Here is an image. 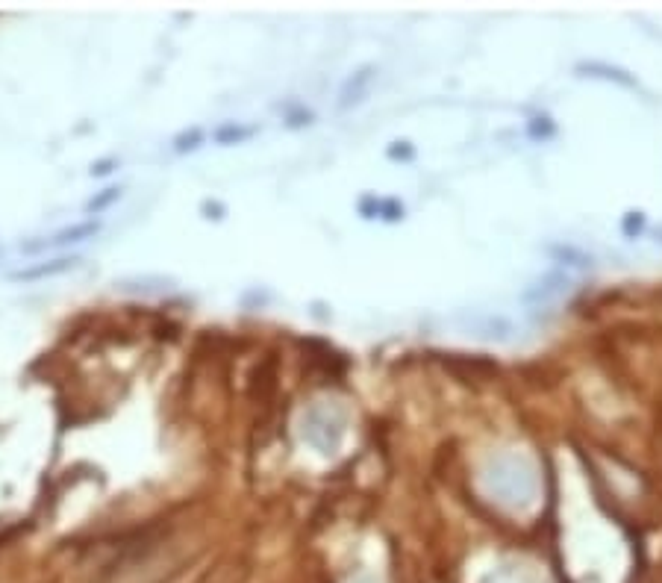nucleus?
<instances>
[{
	"instance_id": "nucleus-1",
	"label": "nucleus",
	"mask_w": 662,
	"mask_h": 583,
	"mask_svg": "<svg viewBox=\"0 0 662 583\" xmlns=\"http://www.w3.org/2000/svg\"><path fill=\"white\" fill-rule=\"evenodd\" d=\"M304 439L321 454L333 457L345 439V419L336 410L312 407L304 416Z\"/></svg>"
},
{
	"instance_id": "nucleus-2",
	"label": "nucleus",
	"mask_w": 662,
	"mask_h": 583,
	"mask_svg": "<svg viewBox=\"0 0 662 583\" xmlns=\"http://www.w3.org/2000/svg\"><path fill=\"white\" fill-rule=\"evenodd\" d=\"M101 230V221H80V224H71V227H62L45 239H36V242H21L18 251L24 254H42V251H56V248H68V245H77V242H86L92 239L95 233Z\"/></svg>"
},
{
	"instance_id": "nucleus-3",
	"label": "nucleus",
	"mask_w": 662,
	"mask_h": 583,
	"mask_svg": "<svg viewBox=\"0 0 662 583\" xmlns=\"http://www.w3.org/2000/svg\"><path fill=\"white\" fill-rule=\"evenodd\" d=\"M177 280L165 277V274H136V277H121L112 283V289L118 295H130V298H159L174 292Z\"/></svg>"
},
{
	"instance_id": "nucleus-4",
	"label": "nucleus",
	"mask_w": 662,
	"mask_h": 583,
	"mask_svg": "<svg viewBox=\"0 0 662 583\" xmlns=\"http://www.w3.org/2000/svg\"><path fill=\"white\" fill-rule=\"evenodd\" d=\"M80 263H83L80 257H56V260H48V263L18 268L9 277L12 280H42V277H56V274H65V271H74Z\"/></svg>"
},
{
	"instance_id": "nucleus-5",
	"label": "nucleus",
	"mask_w": 662,
	"mask_h": 583,
	"mask_svg": "<svg viewBox=\"0 0 662 583\" xmlns=\"http://www.w3.org/2000/svg\"><path fill=\"white\" fill-rule=\"evenodd\" d=\"M254 133H256V127H242V124H224V127H218V130L212 133V139H215L218 145H239V142L251 139Z\"/></svg>"
},
{
	"instance_id": "nucleus-6",
	"label": "nucleus",
	"mask_w": 662,
	"mask_h": 583,
	"mask_svg": "<svg viewBox=\"0 0 662 583\" xmlns=\"http://www.w3.org/2000/svg\"><path fill=\"white\" fill-rule=\"evenodd\" d=\"M118 198H121V186H109V189H103L95 198L86 201V212H89V215H98V212L109 210Z\"/></svg>"
},
{
	"instance_id": "nucleus-7",
	"label": "nucleus",
	"mask_w": 662,
	"mask_h": 583,
	"mask_svg": "<svg viewBox=\"0 0 662 583\" xmlns=\"http://www.w3.org/2000/svg\"><path fill=\"white\" fill-rule=\"evenodd\" d=\"M201 142H204V130H201V127H192V130H183L180 136H174V151H177V154L198 151Z\"/></svg>"
},
{
	"instance_id": "nucleus-8",
	"label": "nucleus",
	"mask_w": 662,
	"mask_h": 583,
	"mask_svg": "<svg viewBox=\"0 0 662 583\" xmlns=\"http://www.w3.org/2000/svg\"><path fill=\"white\" fill-rule=\"evenodd\" d=\"M580 71H589L592 77H604V80H618V83H624V86H633V80L624 74V71H618V68H610V65H601V62H589V65H580Z\"/></svg>"
},
{
	"instance_id": "nucleus-9",
	"label": "nucleus",
	"mask_w": 662,
	"mask_h": 583,
	"mask_svg": "<svg viewBox=\"0 0 662 583\" xmlns=\"http://www.w3.org/2000/svg\"><path fill=\"white\" fill-rule=\"evenodd\" d=\"M115 165H118V159H98V162H95V165H92V171H89V174H92V177H106V174H112V171H115Z\"/></svg>"
},
{
	"instance_id": "nucleus-10",
	"label": "nucleus",
	"mask_w": 662,
	"mask_h": 583,
	"mask_svg": "<svg viewBox=\"0 0 662 583\" xmlns=\"http://www.w3.org/2000/svg\"><path fill=\"white\" fill-rule=\"evenodd\" d=\"M204 212H224V207H221V204H209V201H206Z\"/></svg>"
},
{
	"instance_id": "nucleus-11",
	"label": "nucleus",
	"mask_w": 662,
	"mask_h": 583,
	"mask_svg": "<svg viewBox=\"0 0 662 583\" xmlns=\"http://www.w3.org/2000/svg\"><path fill=\"white\" fill-rule=\"evenodd\" d=\"M354 583H377V581H374V578H368V575H362V578H357Z\"/></svg>"
}]
</instances>
